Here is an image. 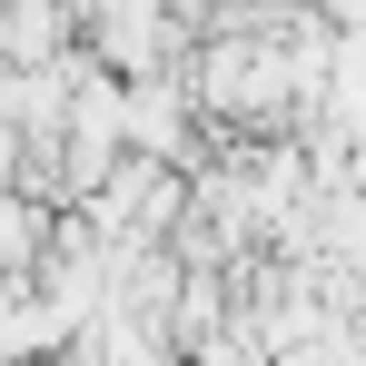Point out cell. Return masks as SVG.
Here are the masks:
<instances>
[{"mask_svg":"<svg viewBox=\"0 0 366 366\" xmlns=\"http://www.w3.org/2000/svg\"><path fill=\"white\" fill-rule=\"evenodd\" d=\"M50 228H60V218H50L40 198H20V188L0 198V287H30V267H40Z\"/></svg>","mask_w":366,"mask_h":366,"instance_id":"cell-1","label":"cell"}]
</instances>
